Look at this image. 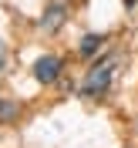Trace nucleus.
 <instances>
[{
  "instance_id": "nucleus-2",
  "label": "nucleus",
  "mask_w": 138,
  "mask_h": 148,
  "mask_svg": "<svg viewBox=\"0 0 138 148\" xmlns=\"http://www.w3.org/2000/svg\"><path fill=\"white\" fill-rule=\"evenodd\" d=\"M64 20H67V3H64V0H54V3H47V10L41 14L37 27L47 30V34H54V30L64 27Z\"/></svg>"
},
{
  "instance_id": "nucleus-1",
  "label": "nucleus",
  "mask_w": 138,
  "mask_h": 148,
  "mask_svg": "<svg viewBox=\"0 0 138 148\" xmlns=\"http://www.w3.org/2000/svg\"><path fill=\"white\" fill-rule=\"evenodd\" d=\"M111 74H115V61H111V57L91 64L88 74H84V81H81V94L84 98H101V94L111 88Z\"/></svg>"
},
{
  "instance_id": "nucleus-3",
  "label": "nucleus",
  "mask_w": 138,
  "mask_h": 148,
  "mask_svg": "<svg viewBox=\"0 0 138 148\" xmlns=\"http://www.w3.org/2000/svg\"><path fill=\"white\" fill-rule=\"evenodd\" d=\"M57 77H61V57L44 54V57L34 61V81L37 84H54Z\"/></svg>"
},
{
  "instance_id": "nucleus-4",
  "label": "nucleus",
  "mask_w": 138,
  "mask_h": 148,
  "mask_svg": "<svg viewBox=\"0 0 138 148\" xmlns=\"http://www.w3.org/2000/svg\"><path fill=\"white\" fill-rule=\"evenodd\" d=\"M101 47H104V37H101V34H84L78 51H81V57H94Z\"/></svg>"
},
{
  "instance_id": "nucleus-6",
  "label": "nucleus",
  "mask_w": 138,
  "mask_h": 148,
  "mask_svg": "<svg viewBox=\"0 0 138 148\" xmlns=\"http://www.w3.org/2000/svg\"><path fill=\"white\" fill-rule=\"evenodd\" d=\"M3 67H7V47L0 44V71H3Z\"/></svg>"
},
{
  "instance_id": "nucleus-5",
  "label": "nucleus",
  "mask_w": 138,
  "mask_h": 148,
  "mask_svg": "<svg viewBox=\"0 0 138 148\" xmlns=\"http://www.w3.org/2000/svg\"><path fill=\"white\" fill-rule=\"evenodd\" d=\"M14 114H17V104L14 101H0V121H10Z\"/></svg>"
}]
</instances>
